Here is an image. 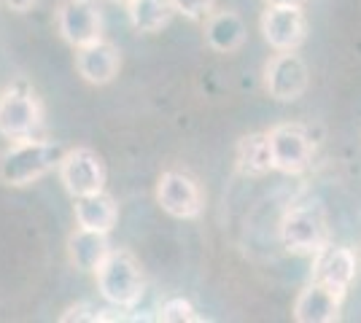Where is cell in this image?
Masks as SVG:
<instances>
[{"label": "cell", "instance_id": "1", "mask_svg": "<svg viewBox=\"0 0 361 323\" xmlns=\"http://www.w3.org/2000/svg\"><path fill=\"white\" fill-rule=\"evenodd\" d=\"M65 148L54 140H14L0 154V181L6 186H30L60 167Z\"/></svg>", "mask_w": 361, "mask_h": 323}, {"label": "cell", "instance_id": "2", "mask_svg": "<svg viewBox=\"0 0 361 323\" xmlns=\"http://www.w3.org/2000/svg\"><path fill=\"white\" fill-rule=\"evenodd\" d=\"M94 277H97L100 296L111 302L114 308H133L143 293V272L130 251L111 248V253L106 256V262L97 267Z\"/></svg>", "mask_w": 361, "mask_h": 323}, {"label": "cell", "instance_id": "3", "mask_svg": "<svg viewBox=\"0 0 361 323\" xmlns=\"http://www.w3.org/2000/svg\"><path fill=\"white\" fill-rule=\"evenodd\" d=\"M281 240L291 253H313L329 243L326 210L318 202L294 205L281 221Z\"/></svg>", "mask_w": 361, "mask_h": 323}, {"label": "cell", "instance_id": "4", "mask_svg": "<svg viewBox=\"0 0 361 323\" xmlns=\"http://www.w3.org/2000/svg\"><path fill=\"white\" fill-rule=\"evenodd\" d=\"M44 124V108L27 87H8L0 92V135L6 140H27Z\"/></svg>", "mask_w": 361, "mask_h": 323}, {"label": "cell", "instance_id": "5", "mask_svg": "<svg viewBox=\"0 0 361 323\" xmlns=\"http://www.w3.org/2000/svg\"><path fill=\"white\" fill-rule=\"evenodd\" d=\"M267 143H270L272 167L286 172V175H297L302 170L310 167L313 159V140L307 135V129L302 124L283 122L275 124L267 132Z\"/></svg>", "mask_w": 361, "mask_h": 323}, {"label": "cell", "instance_id": "6", "mask_svg": "<svg viewBox=\"0 0 361 323\" xmlns=\"http://www.w3.org/2000/svg\"><path fill=\"white\" fill-rule=\"evenodd\" d=\"M60 181L65 191L71 197H87V194H97L106 189V165L97 151L92 148H71L62 156L60 167Z\"/></svg>", "mask_w": 361, "mask_h": 323}, {"label": "cell", "instance_id": "7", "mask_svg": "<svg viewBox=\"0 0 361 323\" xmlns=\"http://www.w3.org/2000/svg\"><path fill=\"white\" fill-rule=\"evenodd\" d=\"M57 30L62 41L73 49L100 41L103 32V11L97 0H60L57 6Z\"/></svg>", "mask_w": 361, "mask_h": 323}, {"label": "cell", "instance_id": "8", "mask_svg": "<svg viewBox=\"0 0 361 323\" xmlns=\"http://www.w3.org/2000/svg\"><path fill=\"white\" fill-rule=\"evenodd\" d=\"M310 73L297 51H278L264 68V89L278 103H294L307 92Z\"/></svg>", "mask_w": 361, "mask_h": 323}, {"label": "cell", "instance_id": "9", "mask_svg": "<svg viewBox=\"0 0 361 323\" xmlns=\"http://www.w3.org/2000/svg\"><path fill=\"white\" fill-rule=\"evenodd\" d=\"M259 25L264 41L275 51H297L307 35V22L300 6H267Z\"/></svg>", "mask_w": 361, "mask_h": 323}, {"label": "cell", "instance_id": "10", "mask_svg": "<svg viewBox=\"0 0 361 323\" xmlns=\"http://www.w3.org/2000/svg\"><path fill=\"white\" fill-rule=\"evenodd\" d=\"M157 202L173 218H197L202 213V191L192 175L167 170L157 184Z\"/></svg>", "mask_w": 361, "mask_h": 323}, {"label": "cell", "instance_id": "11", "mask_svg": "<svg viewBox=\"0 0 361 323\" xmlns=\"http://www.w3.org/2000/svg\"><path fill=\"white\" fill-rule=\"evenodd\" d=\"M345 291H337L326 283L310 280L294 302V321L297 323H334L340 321Z\"/></svg>", "mask_w": 361, "mask_h": 323}, {"label": "cell", "instance_id": "12", "mask_svg": "<svg viewBox=\"0 0 361 323\" xmlns=\"http://www.w3.org/2000/svg\"><path fill=\"white\" fill-rule=\"evenodd\" d=\"M119 49L108 41H94V44H87V46L75 49V70L78 76L84 78L87 84H94V87H103V84H111L116 73H119Z\"/></svg>", "mask_w": 361, "mask_h": 323}, {"label": "cell", "instance_id": "13", "mask_svg": "<svg viewBox=\"0 0 361 323\" xmlns=\"http://www.w3.org/2000/svg\"><path fill=\"white\" fill-rule=\"evenodd\" d=\"M356 277V256L350 248L343 246H326L316 253V262H313V280L318 283H326L337 291H345L350 289Z\"/></svg>", "mask_w": 361, "mask_h": 323}, {"label": "cell", "instance_id": "14", "mask_svg": "<svg viewBox=\"0 0 361 323\" xmlns=\"http://www.w3.org/2000/svg\"><path fill=\"white\" fill-rule=\"evenodd\" d=\"M108 253L111 246H108V234L103 232L75 227V232L68 237V259L81 272H97V267L106 262Z\"/></svg>", "mask_w": 361, "mask_h": 323}, {"label": "cell", "instance_id": "15", "mask_svg": "<svg viewBox=\"0 0 361 323\" xmlns=\"http://www.w3.org/2000/svg\"><path fill=\"white\" fill-rule=\"evenodd\" d=\"M116 218H119V208L111 194L97 191V194H87V197H75V224L92 232H108L116 227Z\"/></svg>", "mask_w": 361, "mask_h": 323}, {"label": "cell", "instance_id": "16", "mask_svg": "<svg viewBox=\"0 0 361 323\" xmlns=\"http://www.w3.org/2000/svg\"><path fill=\"white\" fill-rule=\"evenodd\" d=\"M205 38L216 51L232 54L245 44V22L238 11H213L205 19Z\"/></svg>", "mask_w": 361, "mask_h": 323}, {"label": "cell", "instance_id": "17", "mask_svg": "<svg viewBox=\"0 0 361 323\" xmlns=\"http://www.w3.org/2000/svg\"><path fill=\"white\" fill-rule=\"evenodd\" d=\"M235 167L240 175L248 178H259L267 175L272 167L270 143H267V132H256V135H245L235 148Z\"/></svg>", "mask_w": 361, "mask_h": 323}, {"label": "cell", "instance_id": "18", "mask_svg": "<svg viewBox=\"0 0 361 323\" xmlns=\"http://www.w3.org/2000/svg\"><path fill=\"white\" fill-rule=\"evenodd\" d=\"M127 14L137 32H159L167 27L176 8L170 0H127Z\"/></svg>", "mask_w": 361, "mask_h": 323}, {"label": "cell", "instance_id": "19", "mask_svg": "<svg viewBox=\"0 0 361 323\" xmlns=\"http://www.w3.org/2000/svg\"><path fill=\"white\" fill-rule=\"evenodd\" d=\"M159 321L165 323H197L202 321L200 315H197V310L192 308V302H186L183 296H173V299H167L162 310H159Z\"/></svg>", "mask_w": 361, "mask_h": 323}, {"label": "cell", "instance_id": "20", "mask_svg": "<svg viewBox=\"0 0 361 323\" xmlns=\"http://www.w3.org/2000/svg\"><path fill=\"white\" fill-rule=\"evenodd\" d=\"M173 8L192 22H205L216 11V0H170Z\"/></svg>", "mask_w": 361, "mask_h": 323}, {"label": "cell", "instance_id": "21", "mask_svg": "<svg viewBox=\"0 0 361 323\" xmlns=\"http://www.w3.org/2000/svg\"><path fill=\"white\" fill-rule=\"evenodd\" d=\"M94 312L97 310L92 308V305H87V302H78V305H73V308H68V312H62V323H71V321H92L94 323Z\"/></svg>", "mask_w": 361, "mask_h": 323}, {"label": "cell", "instance_id": "22", "mask_svg": "<svg viewBox=\"0 0 361 323\" xmlns=\"http://www.w3.org/2000/svg\"><path fill=\"white\" fill-rule=\"evenodd\" d=\"M3 3H6L11 11H16V14H25V11H32L41 0H3Z\"/></svg>", "mask_w": 361, "mask_h": 323}, {"label": "cell", "instance_id": "23", "mask_svg": "<svg viewBox=\"0 0 361 323\" xmlns=\"http://www.w3.org/2000/svg\"><path fill=\"white\" fill-rule=\"evenodd\" d=\"M307 0H267V6H305Z\"/></svg>", "mask_w": 361, "mask_h": 323}, {"label": "cell", "instance_id": "24", "mask_svg": "<svg viewBox=\"0 0 361 323\" xmlns=\"http://www.w3.org/2000/svg\"><path fill=\"white\" fill-rule=\"evenodd\" d=\"M111 3H127V0H111Z\"/></svg>", "mask_w": 361, "mask_h": 323}]
</instances>
